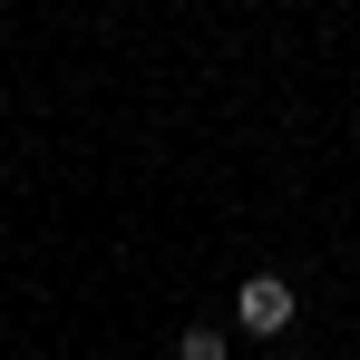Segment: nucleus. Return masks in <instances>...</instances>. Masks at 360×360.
<instances>
[{"label": "nucleus", "mask_w": 360, "mask_h": 360, "mask_svg": "<svg viewBox=\"0 0 360 360\" xmlns=\"http://www.w3.org/2000/svg\"><path fill=\"white\" fill-rule=\"evenodd\" d=\"M176 360H234V341H224L214 321H185V331H176Z\"/></svg>", "instance_id": "obj_2"}, {"label": "nucleus", "mask_w": 360, "mask_h": 360, "mask_svg": "<svg viewBox=\"0 0 360 360\" xmlns=\"http://www.w3.org/2000/svg\"><path fill=\"white\" fill-rule=\"evenodd\" d=\"M292 311H302V292L283 283V273H263V263L234 283V321H243V341H283V331H292Z\"/></svg>", "instance_id": "obj_1"}]
</instances>
